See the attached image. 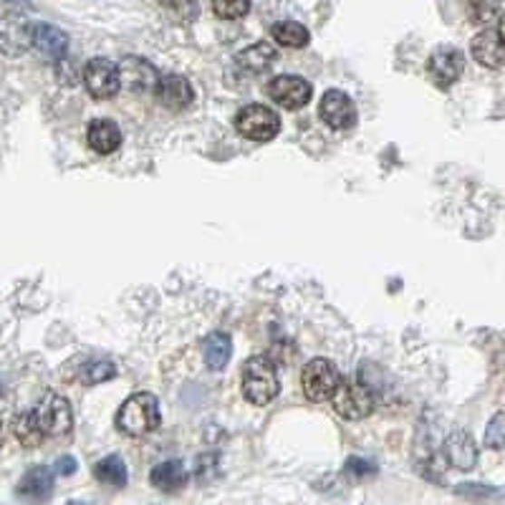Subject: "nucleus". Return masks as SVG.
I'll list each match as a JSON object with an SVG mask.
<instances>
[{
	"mask_svg": "<svg viewBox=\"0 0 505 505\" xmlns=\"http://www.w3.org/2000/svg\"><path fill=\"white\" fill-rule=\"evenodd\" d=\"M66 505H92V503H83V500H69Z\"/></svg>",
	"mask_w": 505,
	"mask_h": 505,
	"instance_id": "72a5a7b5",
	"label": "nucleus"
},
{
	"mask_svg": "<svg viewBox=\"0 0 505 505\" xmlns=\"http://www.w3.org/2000/svg\"><path fill=\"white\" fill-rule=\"evenodd\" d=\"M76 468H79V465H76V460L71 458V455H63V458L56 460V472H59V475H73Z\"/></svg>",
	"mask_w": 505,
	"mask_h": 505,
	"instance_id": "2f4dec72",
	"label": "nucleus"
},
{
	"mask_svg": "<svg viewBox=\"0 0 505 505\" xmlns=\"http://www.w3.org/2000/svg\"><path fill=\"white\" fill-rule=\"evenodd\" d=\"M276 59H278L276 48L268 46V44H256V46L240 51L236 63L243 73H263V71L270 69V63Z\"/></svg>",
	"mask_w": 505,
	"mask_h": 505,
	"instance_id": "aec40b11",
	"label": "nucleus"
},
{
	"mask_svg": "<svg viewBox=\"0 0 505 505\" xmlns=\"http://www.w3.org/2000/svg\"><path fill=\"white\" fill-rule=\"evenodd\" d=\"M498 34H500V38H503V44H505V13H503V18H500V25H498Z\"/></svg>",
	"mask_w": 505,
	"mask_h": 505,
	"instance_id": "473e14b6",
	"label": "nucleus"
},
{
	"mask_svg": "<svg viewBox=\"0 0 505 505\" xmlns=\"http://www.w3.org/2000/svg\"><path fill=\"white\" fill-rule=\"evenodd\" d=\"M13 435H15V440L24 447H38L44 445V440H46V432L41 430V424H38V417H35L34 410L21 412V414L13 420Z\"/></svg>",
	"mask_w": 505,
	"mask_h": 505,
	"instance_id": "412c9836",
	"label": "nucleus"
},
{
	"mask_svg": "<svg viewBox=\"0 0 505 505\" xmlns=\"http://www.w3.org/2000/svg\"><path fill=\"white\" fill-rule=\"evenodd\" d=\"M150 482L162 493H180L188 485V471L180 460H167L154 465L150 472Z\"/></svg>",
	"mask_w": 505,
	"mask_h": 505,
	"instance_id": "a211bd4d",
	"label": "nucleus"
},
{
	"mask_svg": "<svg viewBox=\"0 0 505 505\" xmlns=\"http://www.w3.org/2000/svg\"><path fill=\"white\" fill-rule=\"evenodd\" d=\"M83 83L94 99H112L121 89V73L117 63L109 59H92L83 69Z\"/></svg>",
	"mask_w": 505,
	"mask_h": 505,
	"instance_id": "6e6552de",
	"label": "nucleus"
},
{
	"mask_svg": "<svg viewBox=\"0 0 505 505\" xmlns=\"http://www.w3.org/2000/svg\"><path fill=\"white\" fill-rule=\"evenodd\" d=\"M455 493L460 498H471V500H488V498H495L498 490L490 485H481V482H462L455 488Z\"/></svg>",
	"mask_w": 505,
	"mask_h": 505,
	"instance_id": "c756f323",
	"label": "nucleus"
},
{
	"mask_svg": "<svg viewBox=\"0 0 505 505\" xmlns=\"http://www.w3.org/2000/svg\"><path fill=\"white\" fill-rule=\"evenodd\" d=\"M114 374H117V369H114L112 362H92V364L83 366L82 382L83 384H102V382L112 379Z\"/></svg>",
	"mask_w": 505,
	"mask_h": 505,
	"instance_id": "a878e982",
	"label": "nucleus"
},
{
	"mask_svg": "<svg viewBox=\"0 0 505 505\" xmlns=\"http://www.w3.org/2000/svg\"><path fill=\"white\" fill-rule=\"evenodd\" d=\"M445 455L452 468H458V471H472L475 462H478V445H475L471 432L455 430V432L445 440Z\"/></svg>",
	"mask_w": 505,
	"mask_h": 505,
	"instance_id": "4468645a",
	"label": "nucleus"
},
{
	"mask_svg": "<svg viewBox=\"0 0 505 505\" xmlns=\"http://www.w3.org/2000/svg\"><path fill=\"white\" fill-rule=\"evenodd\" d=\"M311 83L301 79V76H276L268 82V96L276 104L286 106V109H301L311 102Z\"/></svg>",
	"mask_w": 505,
	"mask_h": 505,
	"instance_id": "9d476101",
	"label": "nucleus"
},
{
	"mask_svg": "<svg viewBox=\"0 0 505 505\" xmlns=\"http://www.w3.org/2000/svg\"><path fill=\"white\" fill-rule=\"evenodd\" d=\"M157 96H160V102H162L167 109L182 112V109H188V106L192 104V86H189V82L185 76L172 73V76H165V79L160 82Z\"/></svg>",
	"mask_w": 505,
	"mask_h": 505,
	"instance_id": "f3484780",
	"label": "nucleus"
},
{
	"mask_svg": "<svg viewBox=\"0 0 505 505\" xmlns=\"http://www.w3.org/2000/svg\"><path fill=\"white\" fill-rule=\"evenodd\" d=\"M238 131L253 141H268L281 131V117L263 104H248L238 112Z\"/></svg>",
	"mask_w": 505,
	"mask_h": 505,
	"instance_id": "20e7f679",
	"label": "nucleus"
},
{
	"mask_svg": "<svg viewBox=\"0 0 505 505\" xmlns=\"http://www.w3.org/2000/svg\"><path fill=\"white\" fill-rule=\"evenodd\" d=\"M119 73H121V83H124L127 89H131V92H137V94L157 92V89H160V82H162L152 63L147 59H140V56H130V59L121 61Z\"/></svg>",
	"mask_w": 505,
	"mask_h": 505,
	"instance_id": "9b49d317",
	"label": "nucleus"
},
{
	"mask_svg": "<svg viewBox=\"0 0 505 505\" xmlns=\"http://www.w3.org/2000/svg\"><path fill=\"white\" fill-rule=\"evenodd\" d=\"M462 69H465V56L460 53L458 48H437L435 53L430 56V61H427V76L440 89H447V86L458 82L462 76Z\"/></svg>",
	"mask_w": 505,
	"mask_h": 505,
	"instance_id": "1a4fd4ad",
	"label": "nucleus"
},
{
	"mask_svg": "<svg viewBox=\"0 0 505 505\" xmlns=\"http://www.w3.org/2000/svg\"><path fill=\"white\" fill-rule=\"evenodd\" d=\"M89 144L99 154H112L121 144V131L109 119H96L89 124Z\"/></svg>",
	"mask_w": 505,
	"mask_h": 505,
	"instance_id": "6ab92c4d",
	"label": "nucleus"
},
{
	"mask_svg": "<svg viewBox=\"0 0 505 505\" xmlns=\"http://www.w3.org/2000/svg\"><path fill=\"white\" fill-rule=\"evenodd\" d=\"M270 34H273V41H276V44L288 48L308 46V38H311L304 25L296 24V21H278V24L270 28Z\"/></svg>",
	"mask_w": 505,
	"mask_h": 505,
	"instance_id": "b1692460",
	"label": "nucleus"
},
{
	"mask_svg": "<svg viewBox=\"0 0 505 505\" xmlns=\"http://www.w3.org/2000/svg\"><path fill=\"white\" fill-rule=\"evenodd\" d=\"M344 471H346V475L354 478V481H364V478H369V475H374L376 465L374 462H369V460L349 458L346 460V465H344Z\"/></svg>",
	"mask_w": 505,
	"mask_h": 505,
	"instance_id": "7c9ffc66",
	"label": "nucleus"
},
{
	"mask_svg": "<svg viewBox=\"0 0 505 505\" xmlns=\"http://www.w3.org/2000/svg\"><path fill=\"white\" fill-rule=\"evenodd\" d=\"M212 11L225 21H238L250 11V0H212Z\"/></svg>",
	"mask_w": 505,
	"mask_h": 505,
	"instance_id": "393cba45",
	"label": "nucleus"
},
{
	"mask_svg": "<svg viewBox=\"0 0 505 505\" xmlns=\"http://www.w3.org/2000/svg\"><path fill=\"white\" fill-rule=\"evenodd\" d=\"M34 46L51 61H63L69 51V35L51 24L34 25Z\"/></svg>",
	"mask_w": 505,
	"mask_h": 505,
	"instance_id": "dca6fc26",
	"label": "nucleus"
},
{
	"mask_svg": "<svg viewBox=\"0 0 505 505\" xmlns=\"http://www.w3.org/2000/svg\"><path fill=\"white\" fill-rule=\"evenodd\" d=\"M485 445L490 450H505V412H498L488 422L485 430Z\"/></svg>",
	"mask_w": 505,
	"mask_h": 505,
	"instance_id": "cd10ccee",
	"label": "nucleus"
},
{
	"mask_svg": "<svg viewBox=\"0 0 505 505\" xmlns=\"http://www.w3.org/2000/svg\"><path fill=\"white\" fill-rule=\"evenodd\" d=\"M472 59L478 61L485 69H500L505 63V44L498 31L485 28L481 34L472 38L471 44Z\"/></svg>",
	"mask_w": 505,
	"mask_h": 505,
	"instance_id": "ddd939ff",
	"label": "nucleus"
},
{
	"mask_svg": "<svg viewBox=\"0 0 505 505\" xmlns=\"http://www.w3.org/2000/svg\"><path fill=\"white\" fill-rule=\"evenodd\" d=\"M15 493L21 495V498L34 500V503L48 500L51 493H53V472L48 471V468H44V465H35V468H31V471L21 478Z\"/></svg>",
	"mask_w": 505,
	"mask_h": 505,
	"instance_id": "2eb2a0df",
	"label": "nucleus"
},
{
	"mask_svg": "<svg viewBox=\"0 0 505 505\" xmlns=\"http://www.w3.org/2000/svg\"><path fill=\"white\" fill-rule=\"evenodd\" d=\"M202 354H205V362L210 369H223L230 359V352H233V344H230V336L223 334V331H212L208 339L202 341Z\"/></svg>",
	"mask_w": 505,
	"mask_h": 505,
	"instance_id": "4be33fe9",
	"label": "nucleus"
},
{
	"mask_svg": "<svg viewBox=\"0 0 505 505\" xmlns=\"http://www.w3.org/2000/svg\"><path fill=\"white\" fill-rule=\"evenodd\" d=\"M318 117H321L324 124H329L334 130H349V127H354V121H356V109H354L352 99L344 94V92L331 89L321 99Z\"/></svg>",
	"mask_w": 505,
	"mask_h": 505,
	"instance_id": "f8f14e48",
	"label": "nucleus"
},
{
	"mask_svg": "<svg viewBox=\"0 0 505 505\" xmlns=\"http://www.w3.org/2000/svg\"><path fill=\"white\" fill-rule=\"evenodd\" d=\"M162 8H165L175 21H192V18L198 15L192 0H162Z\"/></svg>",
	"mask_w": 505,
	"mask_h": 505,
	"instance_id": "c85d7f7f",
	"label": "nucleus"
},
{
	"mask_svg": "<svg viewBox=\"0 0 505 505\" xmlns=\"http://www.w3.org/2000/svg\"><path fill=\"white\" fill-rule=\"evenodd\" d=\"M160 427V404L150 392L131 394L117 412V430L130 437H141Z\"/></svg>",
	"mask_w": 505,
	"mask_h": 505,
	"instance_id": "f257e3e1",
	"label": "nucleus"
},
{
	"mask_svg": "<svg viewBox=\"0 0 505 505\" xmlns=\"http://www.w3.org/2000/svg\"><path fill=\"white\" fill-rule=\"evenodd\" d=\"M34 412L46 437L69 435L73 417H71V404L66 397H61L56 392H46L44 400L34 407Z\"/></svg>",
	"mask_w": 505,
	"mask_h": 505,
	"instance_id": "423d86ee",
	"label": "nucleus"
},
{
	"mask_svg": "<svg viewBox=\"0 0 505 505\" xmlns=\"http://www.w3.org/2000/svg\"><path fill=\"white\" fill-rule=\"evenodd\" d=\"M331 404L339 417L356 422L374 412V392L359 379H341L334 397H331Z\"/></svg>",
	"mask_w": 505,
	"mask_h": 505,
	"instance_id": "7ed1b4c3",
	"label": "nucleus"
},
{
	"mask_svg": "<svg viewBox=\"0 0 505 505\" xmlns=\"http://www.w3.org/2000/svg\"><path fill=\"white\" fill-rule=\"evenodd\" d=\"M500 0H468V11H471L475 24H488L498 15Z\"/></svg>",
	"mask_w": 505,
	"mask_h": 505,
	"instance_id": "bb28decb",
	"label": "nucleus"
},
{
	"mask_svg": "<svg viewBox=\"0 0 505 505\" xmlns=\"http://www.w3.org/2000/svg\"><path fill=\"white\" fill-rule=\"evenodd\" d=\"M34 46V24L21 13L0 15V53L18 59Z\"/></svg>",
	"mask_w": 505,
	"mask_h": 505,
	"instance_id": "0eeeda50",
	"label": "nucleus"
},
{
	"mask_svg": "<svg viewBox=\"0 0 505 505\" xmlns=\"http://www.w3.org/2000/svg\"><path fill=\"white\" fill-rule=\"evenodd\" d=\"M94 478L109 485V488H124L130 481V472H127V465L119 455H109V458L99 460L94 465Z\"/></svg>",
	"mask_w": 505,
	"mask_h": 505,
	"instance_id": "5701e85b",
	"label": "nucleus"
},
{
	"mask_svg": "<svg viewBox=\"0 0 505 505\" xmlns=\"http://www.w3.org/2000/svg\"><path fill=\"white\" fill-rule=\"evenodd\" d=\"M341 374L334 362L329 359H314L308 362L301 374L304 394L311 402H326L334 397V392L339 387Z\"/></svg>",
	"mask_w": 505,
	"mask_h": 505,
	"instance_id": "39448f33",
	"label": "nucleus"
},
{
	"mask_svg": "<svg viewBox=\"0 0 505 505\" xmlns=\"http://www.w3.org/2000/svg\"><path fill=\"white\" fill-rule=\"evenodd\" d=\"M281 392V379L276 372V364L268 356H253L243 366V394L253 404H268L278 397Z\"/></svg>",
	"mask_w": 505,
	"mask_h": 505,
	"instance_id": "f03ea898",
	"label": "nucleus"
}]
</instances>
